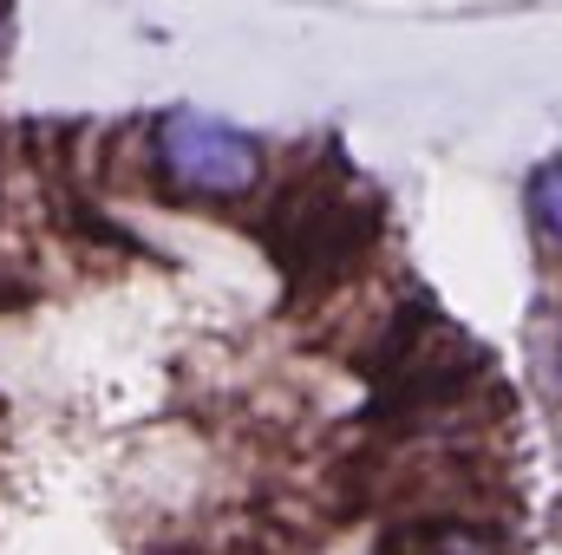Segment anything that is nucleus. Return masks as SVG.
Returning a JSON list of instances; mask_svg holds the SVG:
<instances>
[{"instance_id":"4","label":"nucleus","mask_w":562,"mask_h":555,"mask_svg":"<svg viewBox=\"0 0 562 555\" xmlns=\"http://www.w3.org/2000/svg\"><path fill=\"white\" fill-rule=\"evenodd\" d=\"M530 203H537V223H543V236L562 249V163H550V170L530 183Z\"/></svg>"},{"instance_id":"1","label":"nucleus","mask_w":562,"mask_h":555,"mask_svg":"<svg viewBox=\"0 0 562 555\" xmlns=\"http://www.w3.org/2000/svg\"><path fill=\"white\" fill-rule=\"evenodd\" d=\"M373 229H380V209L360 203L353 190H340V183H294L276 203V216L262 223V242L276 249L294 294H321V287L347 281L367 262Z\"/></svg>"},{"instance_id":"5","label":"nucleus","mask_w":562,"mask_h":555,"mask_svg":"<svg viewBox=\"0 0 562 555\" xmlns=\"http://www.w3.org/2000/svg\"><path fill=\"white\" fill-rule=\"evenodd\" d=\"M557 380H562V340H557Z\"/></svg>"},{"instance_id":"3","label":"nucleus","mask_w":562,"mask_h":555,"mask_svg":"<svg viewBox=\"0 0 562 555\" xmlns=\"http://www.w3.org/2000/svg\"><path fill=\"white\" fill-rule=\"evenodd\" d=\"M386 555H510L504 536H491L484 523H464V517H431V523H406Z\"/></svg>"},{"instance_id":"2","label":"nucleus","mask_w":562,"mask_h":555,"mask_svg":"<svg viewBox=\"0 0 562 555\" xmlns=\"http://www.w3.org/2000/svg\"><path fill=\"white\" fill-rule=\"evenodd\" d=\"M157 177L190 203H236L262 183V144L210 112H170L150 138Z\"/></svg>"}]
</instances>
